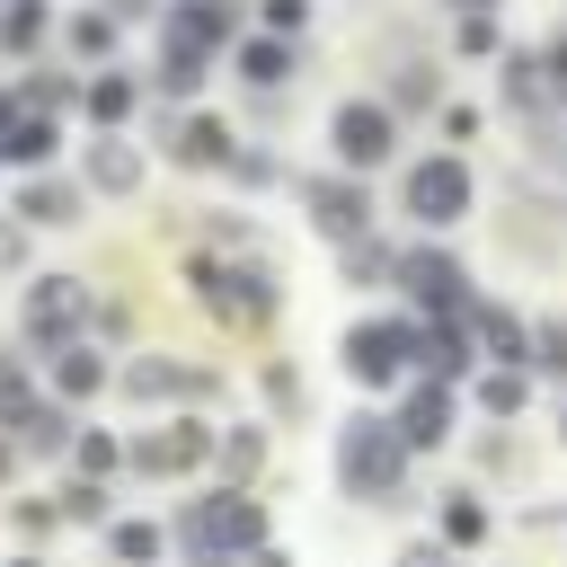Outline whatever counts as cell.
Wrapping results in <instances>:
<instances>
[{
    "instance_id": "45",
    "label": "cell",
    "mask_w": 567,
    "mask_h": 567,
    "mask_svg": "<svg viewBox=\"0 0 567 567\" xmlns=\"http://www.w3.org/2000/svg\"><path fill=\"white\" fill-rule=\"evenodd\" d=\"M97 9H106V18H115V27H133V18H159V9H168V0H97Z\"/></svg>"
},
{
    "instance_id": "28",
    "label": "cell",
    "mask_w": 567,
    "mask_h": 567,
    "mask_svg": "<svg viewBox=\"0 0 567 567\" xmlns=\"http://www.w3.org/2000/svg\"><path fill=\"white\" fill-rule=\"evenodd\" d=\"M35 399H44V390H35V354H0V434H9Z\"/></svg>"
},
{
    "instance_id": "9",
    "label": "cell",
    "mask_w": 567,
    "mask_h": 567,
    "mask_svg": "<svg viewBox=\"0 0 567 567\" xmlns=\"http://www.w3.org/2000/svg\"><path fill=\"white\" fill-rule=\"evenodd\" d=\"M408 213H416L425 230H452V221L470 213V168H461L452 151L416 159V168H408Z\"/></svg>"
},
{
    "instance_id": "18",
    "label": "cell",
    "mask_w": 567,
    "mask_h": 567,
    "mask_svg": "<svg viewBox=\"0 0 567 567\" xmlns=\"http://www.w3.org/2000/svg\"><path fill=\"white\" fill-rule=\"evenodd\" d=\"M80 186H89V195H133V186H142V151H133L124 133H97V142L80 151Z\"/></svg>"
},
{
    "instance_id": "30",
    "label": "cell",
    "mask_w": 567,
    "mask_h": 567,
    "mask_svg": "<svg viewBox=\"0 0 567 567\" xmlns=\"http://www.w3.org/2000/svg\"><path fill=\"white\" fill-rule=\"evenodd\" d=\"M540 97H558V89H549V62L514 53V62H505V106H540Z\"/></svg>"
},
{
    "instance_id": "31",
    "label": "cell",
    "mask_w": 567,
    "mask_h": 567,
    "mask_svg": "<svg viewBox=\"0 0 567 567\" xmlns=\"http://www.w3.org/2000/svg\"><path fill=\"white\" fill-rule=\"evenodd\" d=\"M53 505H62V523H97V532L115 523V505H106V487H97V478H71Z\"/></svg>"
},
{
    "instance_id": "33",
    "label": "cell",
    "mask_w": 567,
    "mask_h": 567,
    "mask_svg": "<svg viewBox=\"0 0 567 567\" xmlns=\"http://www.w3.org/2000/svg\"><path fill=\"white\" fill-rule=\"evenodd\" d=\"M213 452H221V470H230V478H257V461H266V434H257V425H230Z\"/></svg>"
},
{
    "instance_id": "2",
    "label": "cell",
    "mask_w": 567,
    "mask_h": 567,
    "mask_svg": "<svg viewBox=\"0 0 567 567\" xmlns=\"http://www.w3.org/2000/svg\"><path fill=\"white\" fill-rule=\"evenodd\" d=\"M186 292H195L204 310L239 319V328H266V319L284 310V275H275L266 257H213V248H195V257H186Z\"/></svg>"
},
{
    "instance_id": "1",
    "label": "cell",
    "mask_w": 567,
    "mask_h": 567,
    "mask_svg": "<svg viewBox=\"0 0 567 567\" xmlns=\"http://www.w3.org/2000/svg\"><path fill=\"white\" fill-rule=\"evenodd\" d=\"M168 540H177L186 567H239V558L266 540V505H257L248 487H204V496L177 505Z\"/></svg>"
},
{
    "instance_id": "5",
    "label": "cell",
    "mask_w": 567,
    "mask_h": 567,
    "mask_svg": "<svg viewBox=\"0 0 567 567\" xmlns=\"http://www.w3.org/2000/svg\"><path fill=\"white\" fill-rule=\"evenodd\" d=\"M89 319H97V301H89V284H80V275H35V284H27V301H18V328H27L35 363H44L53 346H80V337H89Z\"/></svg>"
},
{
    "instance_id": "27",
    "label": "cell",
    "mask_w": 567,
    "mask_h": 567,
    "mask_svg": "<svg viewBox=\"0 0 567 567\" xmlns=\"http://www.w3.org/2000/svg\"><path fill=\"white\" fill-rule=\"evenodd\" d=\"M204 62H213V53H195V44H159L151 89H159V97H195V89H204Z\"/></svg>"
},
{
    "instance_id": "26",
    "label": "cell",
    "mask_w": 567,
    "mask_h": 567,
    "mask_svg": "<svg viewBox=\"0 0 567 567\" xmlns=\"http://www.w3.org/2000/svg\"><path fill=\"white\" fill-rule=\"evenodd\" d=\"M159 549H168L159 523H142V514H115V523H106V558H115V567H159Z\"/></svg>"
},
{
    "instance_id": "14",
    "label": "cell",
    "mask_w": 567,
    "mask_h": 567,
    "mask_svg": "<svg viewBox=\"0 0 567 567\" xmlns=\"http://www.w3.org/2000/svg\"><path fill=\"white\" fill-rule=\"evenodd\" d=\"M80 204H89V186H80V177H53V168H35V177L18 186V204H9V213H18L27 230H71V221H80Z\"/></svg>"
},
{
    "instance_id": "43",
    "label": "cell",
    "mask_w": 567,
    "mask_h": 567,
    "mask_svg": "<svg viewBox=\"0 0 567 567\" xmlns=\"http://www.w3.org/2000/svg\"><path fill=\"white\" fill-rule=\"evenodd\" d=\"M540 62H549V89H558V97H567V18H558V27H549V53H540Z\"/></svg>"
},
{
    "instance_id": "15",
    "label": "cell",
    "mask_w": 567,
    "mask_h": 567,
    "mask_svg": "<svg viewBox=\"0 0 567 567\" xmlns=\"http://www.w3.org/2000/svg\"><path fill=\"white\" fill-rule=\"evenodd\" d=\"M133 106H142V80H133L124 62H97V71H89V89H80V115H89L97 133H124V124H133Z\"/></svg>"
},
{
    "instance_id": "22",
    "label": "cell",
    "mask_w": 567,
    "mask_h": 567,
    "mask_svg": "<svg viewBox=\"0 0 567 567\" xmlns=\"http://www.w3.org/2000/svg\"><path fill=\"white\" fill-rule=\"evenodd\" d=\"M62 44H71V62H89V71H97V62H115L124 27H115V18L89 0V9H71V18H62Z\"/></svg>"
},
{
    "instance_id": "17",
    "label": "cell",
    "mask_w": 567,
    "mask_h": 567,
    "mask_svg": "<svg viewBox=\"0 0 567 567\" xmlns=\"http://www.w3.org/2000/svg\"><path fill=\"white\" fill-rule=\"evenodd\" d=\"M9 443H18V452H35V461H62V452L80 443V408H62V399L44 390V399H35V408L9 425Z\"/></svg>"
},
{
    "instance_id": "37",
    "label": "cell",
    "mask_w": 567,
    "mask_h": 567,
    "mask_svg": "<svg viewBox=\"0 0 567 567\" xmlns=\"http://www.w3.org/2000/svg\"><path fill=\"white\" fill-rule=\"evenodd\" d=\"M9 532H18V540H53V532H62V505L27 496V505H9Z\"/></svg>"
},
{
    "instance_id": "40",
    "label": "cell",
    "mask_w": 567,
    "mask_h": 567,
    "mask_svg": "<svg viewBox=\"0 0 567 567\" xmlns=\"http://www.w3.org/2000/svg\"><path fill=\"white\" fill-rule=\"evenodd\" d=\"M27 239H35V230H27L18 213H0V275H18V266H27Z\"/></svg>"
},
{
    "instance_id": "36",
    "label": "cell",
    "mask_w": 567,
    "mask_h": 567,
    "mask_svg": "<svg viewBox=\"0 0 567 567\" xmlns=\"http://www.w3.org/2000/svg\"><path fill=\"white\" fill-rule=\"evenodd\" d=\"M443 540H461V549L487 540V505L478 496H443Z\"/></svg>"
},
{
    "instance_id": "13",
    "label": "cell",
    "mask_w": 567,
    "mask_h": 567,
    "mask_svg": "<svg viewBox=\"0 0 567 567\" xmlns=\"http://www.w3.org/2000/svg\"><path fill=\"white\" fill-rule=\"evenodd\" d=\"M115 390L142 399V408H159V399H213V372H186V363H168V354H133V363L115 372Z\"/></svg>"
},
{
    "instance_id": "24",
    "label": "cell",
    "mask_w": 567,
    "mask_h": 567,
    "mask_svg": "<svg viewBox=\"0 0 567 567\" xmlns=\"http://www.w3.org/2000/svg\"><path fill=\"white\" fill-rule=\"evenodd\" d=\"M470 319H478V346H487L496 363H514V372L532 363V328H523L514 310H496V301H470Z\"/></svg>"
},
{
    "instance_id": "20",
    "label": "cell",
    "mask_w": 567,
    "mask_h": 567,
    "mask_svg": "<svg viewBox=\"0 0 567 567\" xmlns=\"http://www.w3.org/2000/svg\"><path fill=\"white\" fill-rule=\"evenodd\" d=\"M390 425L408 434V452H434V443L452 434V390H443V381H416V390H408V408H399Z\"/></svg>"
},
{
    "instance_id": "34",
    "label": "cell",
    "mask_w": 567,
    "mask_h": 567,
    "mask_svg": "<svg viewBox=\"0 0 567 567\" xmlns=\"http://www.w3.org/2000/svg\"><path fill=\"white\" fill-rule=\"evenodd\" d=\"M434 97H443V80H434V71H425V62H408V71H399V80H390V97H381V106H390V115H399V106H434Z\"/></svg>"
},
{
    "instance_id": "7",
    "label": "cell",
    "mask_w": 567,
    "mask_h": 567,
    "mask_svg": "<svg viewBox=\"0 0 567 567\" xmlns=\"http://www.w3.org/2000/svg\"><path fill=\"white\" fill-rule=\"evenodd\" d=\"M328 151H337V168H381L390 151H399V115L381 106V97H346L337 115H328Z\"/></svg>"
},
{
    "instance_id": "49",
    "label": "cell",
    "mask_w": 567,
    "mask_h": 567,
    "mask_svg": "<svg viewBox=\"0 0 567 567\" xmlns=\"http://www.w3.org/2000/svg\"><path fill=\"white\" fill-rule=\"evenodd\" d=\"M0 478H18V443L9 434H0Z\"/></svg>"
},
{
    "instance_id": "8",
    "label": "cell",
    "mask_w": 567,
    "mask_h": 567,
    "mask_svg": "<svg viewBox=\"0 0 567 567\" xmlns=\"http://www.w3.org/2000/svg\"><path fill=\"white\" fill-rule=\"evenodd\" d=\"M301 204H310V230H319V239H337V248L372 230V195H363V177H354V168L310 177V186H301Z\"/></svg>"
},
{
    "instance_id": "46",
    "label": "cell",
    "mask_w": 567,
    "mask_h": 567,
    "mask_svg": "<svg viewBox=\"0 0 567 567\" xmlns=\"http://www.w3.org/2000/svg\"><path fill=\"white\" fill-rule=\"evenodd\" d=\"M399 567H452V549L443 540H416V549H399Z\"/></svg>"
},
{
    "instance_id": "38",
    "label": "cell",
    "mask_w": 567,
    "mask_h": 567,
    "mask_svg": "<svg viewBox=\"0 0 567 567\" xmlns=\"http://www.w3.org/2000/svg\"><path fill=\"white\" fill-rule=\"evenodd\" d=\"M230 177H239V186H275L284 159H275V151H230Z\"/></svg>"
},
{
    "instance_id": "23",
    "label": "cell",
    "mask_w": 567,
    "mask_h": 567,
    "mask_svg": "<svg viewBox=\"0 0 567 567\" xmlns=\"http://www.w3.org/2000/svg\"><path fill=\"white\" fill-rule=\"evenodd\" d=\"M230 62H239L248 89H284V80H292V35H239Z\"/></svg>"
},
{
    "instance_id": "16",
    "label": "cell",
    "mask_w": 567,
    "mask_h": 567,
    "mask_svg": "<svg viewBox=\"0 0 567 567\" xmlns=\"http://www.w3.org/2000/svg\"><path fill=\"white\" fill-rule=\"evenodd\" d=\"M230 151H239V133H230L221 115H204V106L168 124V159H177V168H230Z\"/></svg>"
},
{
    "instance_id": "47",
    "label": "cell",
    "mask_w": 567,
    "mask_h": 567,
    "mask_svg": "<svg viewBox=\"0 0 567 567\" xmlns=\"http://www.w3.org/2000/svg\"><path fill=\"white\" fill-rule=\"evenodd\" d=\"M443 9H452V18H496L505 0H443Z\"/></svg>"
},
{
    "instance_id": "25",
    "label": "cell",
    "mask_w": 567,
    "mask_h": 567,
    "mask_svg": "<svg viewBox=\"0 0 567 567\" xmlns=\"http://www.w3.org/2000/svg\"><path fill=\"white\" fill-rule=\"evenodd\" d=\"M80 89H89L80 71H27V80H18V106H27V115H53V124H62V115L80 106Z\"/></svg>"
},
{
    "instance_id": "6",
    "label": "cell",
    "mask_w": 567,
    "mask_h": 567,
    "mask_svg": "<svg viewBox=\"0 0 567 567\" xmlns=\"http://www.w3.org/2000/svg\"><path fill=\"white\" fill-rule=\"evenodd\" d=\"M213 443H221V434H213L204 416H168V425H142V434L124 443V461H133L142 478H186V470L213 461Z\"/></svg>"
},
{
    "instance_id": "32",
    "label": "cell",
    "mask_w": 567,
    "mask_h": 567,
    "mask_svg": "<svg viewBox=\"0 0 567 567\" xmlns=\"http://www.w3.org/2000/svg\"><path fill=\"white\" fill-rule=\"evenodd\" d=\"M381 275H399V257L363 230V239H346V284H381Z\"/></svg>"
},
{
    "instance_id": "10",
    "label": "cell",
    "mask_w": 567,
    "mask_h": 567,
    "mask_svg": "<svg viewBox=\"0 0 567 567\" xmlns=\"http://www.w3.org/2000/svg\"><path fill=\"white\" fill-rule=\"evenodd\" d=\"M399 284H408V301H425V319L470 310V275H461V257H443V248H408V257H399Z\"/></svg>"
},
{
    "instance_id": "11",
    "label": "cell",
    "mask_w": 567,
    "mask_h": 567,
    "mask_svg": "<svg viewBox=\"0 0 567 567\" xmlns=\"http://www.w3.org/2000/svg\"><path fill=\"white\" fill-rule=\"evenodd\" d=\"M239 0H168L159 9V44H195V53H221V44H239Z\"/></svg>"
},
{
    "instance_id": "44",
    "label": "cell",
    "mask_w": 567,
    "mask_h": 567,
    "mask_svg": "<svg viewBox=\"0 0 567 567\" xmlns=\"http://www.w3.org/2000/svg\"><path fill=\"white\" fill-rule=\"evenodd\" d=\"M461 53H496V18H461Z\"/></svg>"
},
{
    "instance_id": "39",
    "label": "cell",
    "mask_w": 567,
    "mask_h": 567,
    "mask_svg": "<svg viewBox=\"0 0 567 567\" xmlns=\"http://www.w3.org/2000/svg\"><path fill=\"white\" fill-rule=\"evenodd\" d=\"M257 18H266V35H301L310 27V0H257Z\"/></svg>"
},
{
    "instance_id": "12",
    "label": "cell",
    "mask_w": 567,
    "mask_h": 567,
    "mask_svg": "<svg viewBox=\"0 0 567 567\" xmlns=\"http://www.w3.org/2000/svg\"><path fill=\"white\" fill-rule=\"evenodd\" d=\"M106 381H115V363L80 337V346H53L44 354V390L62 399V408H89V399H106Z\"/></svg>"
},
{
    "instance_id": "4",
    "label": "cell",
    "mask_w": 567,
    "mask_h": 567,
    "mask_svg": "<svg viewBox=\"0 0 567 567\" xmlns=\"http://www.w3.org/2000/svg\"><path fill=\"white\" fill-rule=\"evenodd\" d=\"M416 346H425V328H416V319H354V328L337 337V363H346V381H354V390H390V381H408Z\"/></svg>"
},
{
    "instance_id": "21",
    "label": "cell",
    "mask_w": 567,
    "mask_h": 567,
    "mask_svg": "<svg viewBox=\"0 0 567 567\" xmlns=\"http://www.w3.org/2000/svg\"><path fill=\"white\" fill-rule=\"evenodd\" d=\"M53 35V0H0V53L9 62H35Z\"/></svg>"
},
{
    "instance_id": "51",
    "label": "cell",
    "mask_w": 567,
    "mask_h": 567,
    "mask_svg": "<svg viewBox=\"0 0 567 567\" xmlns=\"http://www.w3.org/2000/svg\"><path fill=\"white\" fill-rule=\"evenodd\" d=\"M0 168H9V159H0Z\"/></svg>"
},
{
    "instance_id": "48",
    "label": "cell",
    "mask_w": 567,
    "mask_h": 567,
    "mask_svg": "<svg viewBox=\"0 0 567 567\" xmlns=\"http://www.w3.org/2000/svg\"><path fill=\"white\" fill-rule=\"evenodd\" d=\"M248 567H292V558H284V549H266V540H257V549H248Z\"/></svg>"
},
{
    "instance_id": "41",
    "label": "cell",
    "mask_w": 567,
    "mask_h": 567,
    "mask_svg": "<svg viewBox=\"0 0 567 567\" xmlns=\"http://www.w3.org/2000/svg\"><path fill=\"white\" fill-rule=\"evenodd\" d=\"M532 363H549V372H567V328H558V319H549V328L532 337Z\"/></svg>"
},
{
    "instance_id": "19",
    "label": "cell",
    "mask_w": 567,
    "mask_h": 567,
    "mask_svg": "<svg viewBox=\"0 0 567 567\" xmlns=\"http://www.w3.org/2000/svg\"><path fill=\"white\" fill-rule=\"evenodd\" d=\"M53 151H62V124H53V115H27V106H18V115L0 124V159H9V168H27V177H35V168H53Z\"/></svg>"
},
{
    "instance_id": "42",
    "label": "cell",
    "mask_w": 567,
    "mask_h": 567,
    "mask_svg": "<svg viewBox=\"0 0 567 567\" xmlns=\"http://www.w3.org/2000/svg\"><path fill=\"white\" fill-rule=\"evenodd\" d=\"M266 399H275V408H301V381H292V363H266Z\"/></svg>"
},
{
    "instance_id": "29",
    "label": "cell",
    "mask_w": 567,
    "mask_h": 567,
    "mask_svg": "<svg viewBox=\"0 0 567 567\" xmlns=\"http://www.w3.org/2000/svg\"><path fill=\"white\" fill-rule=\"evenodd\" d=\"M71 470H80V478H97V487H106V478H115V470H124V443H115V434H106V425H80V443H71Z\"/></svg>"
},
{
    "instance_id": "50",
    "label": "cell",
    "mask_w": 567,
    "mask_h": 567,
    "mask_svg": "<svg viewBox=\"0 0 567 567\" xmlns=\"http://www.w3.org/2000/svg\"><path fill=\"white\" fill-rule=\"evenodd\" d=\"M0 567H35V558H0Z\"/></svg>"
},
{
    "instance_id": "35",
    "label": "cell",
    "mask_w": 567,
    "mask_h": 567,
    "mask_svg": "<svg viewBox=\"0 0 567 567\" xmlns=\"http://www.w3.org/2000/svg\"><path fill=\"white\" fill-rule=\"evenodd\" d=\"M523 399H532V390H523V372H514V363H496V372L478 381V408H487V416H514Z\"/></svg>"
},
{
    "instance_id": "3",
    "label": "cell",
    "mask_w": 567,
    "mask_h": 567,
    "mask_svg": "<svg viewBox=\"0 0 567 567\" xmlns=\"http://www.w3.org/2000/svg\"><path fill=\"white\" fill-rule=\"evenodd\" d=\"M337 487L363 505H399L408 496V434L390 416H346L337 425Z\"/></svg>"
}]
</instances>
